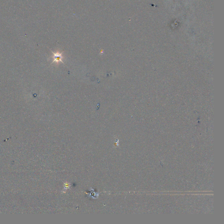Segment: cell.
<instances>
[{"label":"cell","instance_id":"1","mask_svg":"<svg viewBox=\"0 0 224 224\" xmlns=\"http://www.w3.org/2000/svg\"><path fill=\"white\" fill-rule=\"evenodd\" d=\"M53 63L56 62L57 63H59V62H62L63 63L62 61L63 57L62 54L61 53H60L59 52H57L56 53L53 52Z\"/></svg>","mask_w":224,"mask_h":224}]
</instances>
